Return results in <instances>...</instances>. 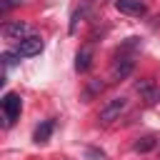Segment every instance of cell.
Instances as JSON below:
<instances>
[{
  "label": "cell",
  "mask_w": 160,
  "mask_h": 160,
  "mask_svg": "<svg viewBox=\"0 0 160 160\" xmlns=\"http://www.w3.org/2000/svg\"><path fill=\"white\" fill-rule=\"evenodd\" d=\"M0 108H2V120H5V128H10L18 118H20V110H22V100L18 92H5L2 100H0Z\"/></svg>",
  "instance_id": "obj_1"
},
{
  "label": "cell",
  "mask_w": 160,
  "mask_h": 160,
  "mask_svg": "<svg viewBox=\"0 0 160 160\" xmlns=\"http://www.w3.org/2000/svg\"><path fill=\"white\" fill-rule=\"evenodd\" d=\"M2 35L8 40H25V38L32 35V25H28L22 20H10V22L2 25Z\"/></svg>",
  "instance_id": "obj_2"
},
{
  "label": "cell",
  "mask_w": 160,
  "mask_h": 160,
  "mask_svg": "<svg viewBox=\"0 0 160 160\" xmlns=\"http://www.w3.org/2000/svg\"><path fill=\"white\" fill-rule=\"evenodd\" d=\"M125 108H128V100H125V98H115V100H110V102L100 110V122L108 125V122L118 120V118L125 112Z\"/></svg>",
  "instance_id": "obj_3"
},
{
  "label": "cell",
  "mask_w": 160,
  "mask_h": 160,
  "mask_svg": "<svg viewBox=\"0 0 160 160\" xmlns=\"http://www.w3.org/2000/svg\"><path fill=\"white\" fill-rule=\"evenodd\" d=\"M42 48H45L42 38H40V35H30V38L20 40L15 50H18V55H20V58H32V55H40V52H42Z\"/></svg>",
  "instance_id": "obj_4"
},
{
  "label": "cell",
  "mask_w": 160,
  "mask_h": 160,
  "mask_svg": "<svg viewBox=\"0 0 160 160\" xmlns=\"http://www.w3.org/2000/svg\"><path fill=\"white\" fill-rule=\"evenodd\" d=\"M135 90L142 95V100H145L148 105H152V102L160 100V88H158L152 80H140V82H135Z\"/></svg>",
  "instance_id": "obj_5"
},
{
  "label": "cell",
  "mask_w": 160,
  "mask_h": 160,
  "mask_svg": "<svg viewBox=\"0 0 160 160\" xmlns=\"http://www.w3.org/2000/svg\"><path fill=\"white\" fill-rule=\"evenodd\" d=\"M115 8H118L120 12H125V15H135V18H140V15L148 12V5H145L142 0H115Z\"/></svg>",
  "instance_id": "obj_6"
},
{
  "label": "cell",
  "mask_w": 160,
  "mask_h": 160,
  "mask_svg": "<svg viewBox=\"0 0 160 160\" xmlns=\"http://www.w3.org/2000/svg\"><path fill=\"white\" fill-rule=\"evenodd\" d=\"M132 68H135V60H132V58H128V55L118 58L115 65H112V80H125V78L132 72Z\"/></svg>",
  "instance_id": "obj_7"
},
{
  "label": "cell",
  "mask_w": 160,
  "mask_h": 160,
  "mask_svg": "<svg viewBox=\"0 0 160 160\" xmlns=\"http://www.w3.org/2000/svg\"><path fill=\"white\" fill-rule=\"evenodd\" d=\"M90 65H92V48L85 45V48H80L78 55H75V70H78V72H85V70H90Z\"/></svg>",
  "instance_id": "obj_8"
},
{
  "label": "cell",
  "mask_w": 160,
  "mask_h": 160,
  "mask_svg": "<svg viewBox=\"0 0 160 160\" xmlns=\"http://www.w3.org/2000/svg\"><path fill=\"white\" fill-rule=\"evenodd\" d=\"M52 128H55V122H52V120H42V122L35 128V132H32V140H35V142H45V140L52 135Z\"/></svg>",
  "instance_id": "obj_9"
},
{
  "label": "cell",
  "mask_w": 160,
  "mask_h": 160,
  "mask_svg": "<svg viewBox=\"0 0 160 160\" xmlns=\"http://www.w3.org/2000/svg\"><path fill=\"white\" fill-rule=\"evenodd\" d=\"M155 145H158V140H155L152 135H148V138H140V140L135 142V150H138V152H150Z\"/></svg>",
  "instance_id": "obj_10"
},
{
  "label": "cell",
  "mask_w": 160,
  "mask_h": 160,
  "mask_svg": "<svg viewBox=\"0 0 160 160\" xmlns=\"http://www.w3.org/2000/svg\"><path fill=\"white\" fill-rule=\"evenodd\" d=\"M20 2H22V0H2V2H0V10H2V12H8L10 8H15V5H20Z\"/></svg>",
  "instance_id": "obj_11"
}]
</instances>
